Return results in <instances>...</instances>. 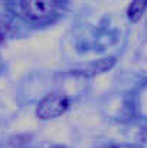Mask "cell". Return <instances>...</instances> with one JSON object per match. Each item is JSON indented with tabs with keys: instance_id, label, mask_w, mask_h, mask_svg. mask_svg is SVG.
<instances>
[{
	"instance_id": "obj_3",
	"label": "cell",
	"mask_w": 147,
	"mask_h": 148,
	"mask_svg": "<svg viewBox=\"0 0 147 148\" xmlns=\"http://www.w3.org/2000/svg\"><path fill=\"white\" fill-rule=\"evenodd\" d=\"M147 7V0H133L128 6L127 10V16L131 22H137L140 20V17L143 16L144 10Z\"/></svg>"
},
{
	"instance_id": "obj_4",
	"label": "cell",
	"mask_w": 147,
	"mask_h": 148,
	"mask_svg": "<svg viewBox=\"0 0 147 148\" xmlns=\"http://www.w3.org/2000/svg\"><path fill=\"white\" fill-rule=\"evenodd\" d=\"M4 39H6V29L3 26H0V46L4 42Z\"/></svg>"
},
{
	"instance_id": "obj_6",
	"label": "cell",
	"mask_w": 147,
	"mask_h": 148,
	"mask_svg": "<svg viewBox=\"0 0 147 148\" xmlns=\"http://www.w3.org/2000/svg\"><path fill=\"white\" fill-rule=\"evenodd\" d=\"M53 148H63V147H53Z\"/></svg>"
},
{
	"instance_id": "obj_2",
	"label": "cell",
	"mask_w": 147,
	"mask_h": 148,
	"mask_svg": "<svg viewBox=\"0 0 147 148\" xmlns=\"http://www.w3.org/2000/svg\"><path fill=\"white\" fill-rule=\"evenodd\" d=\"M69 98L63 94H49L38 103L36 115L38 118L48 121L61 116L69 108Z\"/></svg>"
},
{
	"instance_id": "obj_5",
	"label": "cell",
	"mask_w": 147,
	"mask_h": 148,
	"mask_svg": "<svg viewBox=\"0 0 147 148\" xmlns=\"http://www.w3.org/2000/svg\"><path fill=\"white\" fill-rule=\"evenodd\" d=\"M101 148H112V147H101Z\"/></svg>"
},
{
	"instance_id": "obj_1",
	"label": "cell",
	"mask_w": 147,
	"mask_h": 148,
	"mask_svg": "<svg viewBox=\"0 0 147 148\" xmlns=\"http://www.w3.org/2000/svg\"><path fill=\"white\" fill-rule=\"evenodd\" d=\"M23 14L32 22H48L61 7V0H20Z\"/></svg>"
}]
</instances>
